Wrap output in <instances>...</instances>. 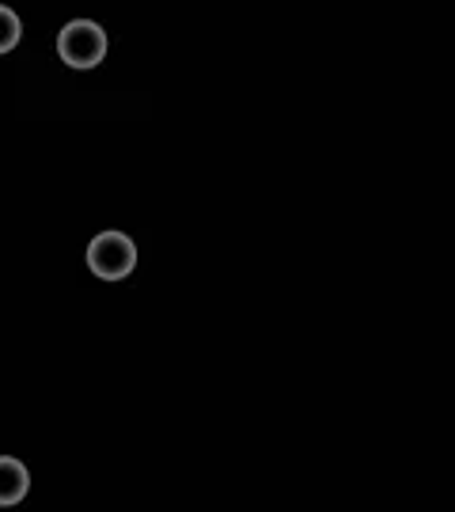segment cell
I'll return each instance as SVG.
<instances>
[{
	"label": "cell",
	"mask_w": 455,
	"mask_h": 512,
	"mask_svg": "<svg viewBox=\"0 0 455 512\" xmlns=\"http://www.w3.org/2000/svg\"><path fill=\"white\" fill-rule=\"evenodd\" d=\"M57 54L73 69H95L107 57V31L95 19H73L57 35Z\"/></svg>",
	"instance_id": "cell-1"
},
{
	"label": "cell",
	"mask_w": 455,
	"mask_h": 512,
	"mask_svg": "<svg viewBox=\"0 0 455 512\" xmlns=\"http://www.w3.org/2000/svg\"><path fill=\"white\" fill-rule=\"evenodd\" d=\"M88 266L91 274L103 277V281H122L137 266V247H133V239L126 232H103V236L91 239Z\"/></svg>",
	"instance_id": "cell-2"
},
{
	"label": "cell",
	"mask_w": 455,
	"mask_h": 512,
	"mask_svg": "<svg viewBox=\"0 0 455 512\" xmlns=\"http://www.w3.org/2000/svg\"><path fill=\"white\" fill-rule=\"evenodd\" d=\"M31 490V475L16 456H0V509L19 505Z\"/></svg>",
	"instance_id": "cell-3"
},
{
	"label": "cell",
	"mask_w": 455,
	"mask_h": 512,
	"mask_svg": "<svg viewBox=\"0 0 455 512\" xmlns=\"http://www.w3.org/2000/svg\"><path fill=\"white\" fill-rule=\"evenodd\" d=\"M19 38H23V23L12 8H4L0 4V54H8V50H16Z\"/></svg>",
	"instance_id": "cell-4"
}]
</instances>
